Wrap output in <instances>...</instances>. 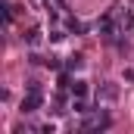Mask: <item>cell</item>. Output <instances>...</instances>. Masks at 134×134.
Here are the masks:
<instances>
[{
	"label": "cell",
	"mask_w": 134,
	"mask_h": 134,
	"mask_svg": "<svg viewBox=\"0 0 134 134\" xmlns=\"http://www.w3.org/2000/svg\"><path fill=\"white\" fill-rule=\"evenodd\" d=\"M66 28H69L72 34H81V31H87V25H81L78 19H69V22H66Z\"/></svg>",
	"instance_id": "cell-9"
},
{
	"label": "cell",
	"mask_w": 134,
	"mask_h": 134,
	"mask_svg": "<svg viewBox=\"0 0 134 134\" xmlns=\"http://www.w3.org/2000/svg\"><path fill=\"white\" fill-rule=\"evenodd\" d=\"M97 100H100V103H115V100H119V84H112V81L100 84V91H97Z\"/></svg>",
	"instance_id": "cell-3"
},
{
	"label": "cell",
	"mask_w": 134,
	"mask_h": 134,
	"mask_svg": "<svg viewBox=\"0 0 134 134\" xmlns=\"http://www.w3.org/2000/svg\"><path fill=\"white\" fill-rule=\"evenodd\" d=\"M81 66H84V56H81V53H75V56H69V63H66V69H69V72H78Z\"/></svg>",
	"instance_id": "cell-5"
},
{
	"label": "cell",
	"mask_w": 134,
	"mask_h": 134,
	"mask_svg": "<svg viewBox=\"0 0 134 134\" xmlns=\"http://www.w3.org/2000/svg\"><path fill=\"white\" fill-rule=\"evenodd\" d=\"M97 28H100L103 37H112V34H115V16H112V13H106L100 22H97Z\"/></svg>",
	"instance_id": "cell-4"
},
{
	"label": "cell",
	"mask_w": 134,
	"mask_h": 134,
	"mask_svg": "<svg viewBox=\"0 0 134 134\" xmlns=\"http://www.w3.org/2000/svg\"><path fill=\"white\" fill-rule=\"evenodd\" d=\"M69 91H72V97H84L87 94V81H72Z\"/></svg>",
	"instance_id": "cell-6"
},
{
	"label": "cell",
	"mask_w": 134,
	"mask_h": 134,
	"mask_svg": "<svg viewBox=\"0 0 134 134\" xmlns=\"http://www.w3.org/2000/svg\"><path fill=\"white\" fill-rule=\"evenodd\" d=\"M72 109L78 112V115H87L91 109H87V103H84V97H75V103H72Z\"/></svg>",
	"instance_id": "cell-8"
},
{
	"label": "cell",
	"mask_w": 134,
	"mask_h": 134,
	"mask_svg": "<svg viewBox=\"0 0 134 134\" xmlns=\"http://www.w3.org/2000/svg\"><path fill=\"white\" fill-rule=\"evenodd\" d=\"M25 44H28V47H37V44H41V28H31V31L25 34Z\"/></svg>",
	"instance_id": "cell-7"
},
{
	"label": "cell",
	"mask_w": 134,
	"mask_h": 134,
	"mask_svg": "<svg viewBox=\"0 0 134 134\" xmlns=\"http://www.w3.org/2000/svg\"><path fill=\"white\" fill-rule=\"evenodd\" d=\"M112 128V119L106 115V112H87L84 119H81V131H109Z\"/></svg>",
	"instance_id": "cell-2"
},
{
	"label": "cell",
	"mask_w": 134,
	"mask_h": 134,
	"mask_svg": "<svg viewBox=\"0 0 134 134\" xmlns=\"http://www.w3.org/2000/svg\"><path fill=\"white\" fill-rule=\"evenodd\" d=\"M122 78H125V81H128V84H131V81H134V69L128 66V69H125V72H122Z\"/></svg>",
	"instance_id": "cell-10"
},
{
	"label": "cell",
	"mask_w": 134,
	"mask_h": 134,
	"mask_svg": "<svg viewBox=\"0 0 134 134\" xmlns=\"http://www.w3.org/2000/svg\"><path fill=\"white\" fill-rule=\"evenodd\" d=\"M41 103H44V97H41V84H37V81H28V94H25V97H22V103H19L22 115L37 112V109H41Z\"/></svg>",
	"instance_id": "cell-1"
},
{
	"label": "cell",
	"mask_w": 134,
	"mask_h": 134,
	"mask_svg": "<svg viewBox=\"0 0 134 134\" xmlns=\"http://www.w3.org/2000/svg\"><path fill=\"white\" fill-rule=\"evenodd\" d=\"M44 66H50V69H59V59H56V56H50V59H44Z\"/></svg>",
	"instance_id": "cell-11"
}]
</instances>
